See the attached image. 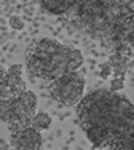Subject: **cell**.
Returning a JSON list of instances; mask_svg holds the SVG:
<instances>
[{
	"mask_svg": "<svg viewBox=\"0 0 134 150\" xmlns=\"http://www.w3.org/2000/svg\"><path fill=\"white\" fill-rule=\"evenodd\" d=\"M110 51L124 53L127 56L134 55V13L128 16L119 27L110 46Z\"/></svg>",
	"mask_w": 134,
	"mask_h": 150,
	"instance_id": "obj_4",
	"label": "cell"
},
{
	"mask_svg": "<svg viewBox=\"0 0 134 150\" xmlns=\"http://www.w3.org/2000/svg\"><path fill=\"white\" fill-rule=\"evenodd\" d=\"M124 88V76H116L113 74L112 76V80H110V91H120Z\"/></svg>",
	"mask_w": 134,
	"mask_h": 150,
	"instance_id": "obj_11",
	"label": "cell"
},
{
	"mask_svg": "<svg viewBox=\"0 0 134 150\" xmlns=\"http://www.w3.org/2000/svg\"><path fill=\"white\" fill-rule=\"evenodd\" d=\"M43 139L41 132L34 129L32 126H27L21 131L11 132L10 135V146L18 150H39L42 147Z\"/></svg>",
	"mask_w": 134,
	"mask_h": 150,
	"instance_id": "obj_5",
	"label": "cell"
},
{
	"mask_svg": "<svg viewBox=\"0 0 134 150\" xmlns=\"http://www.w3.org/2000/svg\"><path fill=\"white\" fill-rule=\"evenodd\" d=\"M27 67L32 76L52 81L67 70V45L59 41L45 38L28 49Z\"/></svg>",
	"mask_w": 134,
	"mask_h": 150,
	"instance_id": "obj_2",
	"label": "cell"
},
{
	"mask_svg": "<svg viewBox=\"0 0 134 150\" xmlns=\"http://www.w3.org/2000/svg\"><path fill=\"white\" fill-rule=\"evenodd\" d=\"M8 24H10V27H11L13 30H15V31H21V30L25 27L22 18L18 17V16H11V17L8 18Z\"/></svg>",
	"mask_w": 134,
	"mask_h": 150,
	"instance_id": "obj_12",
	"label": "cell"
},
{
	"mask_svg": "<svg viewBox=\"0 0 134 150\" xmlns=\"http://www.w3.org/2000/svg\"><path fill=\"white\" fill-rule=\"evenodd\" d=\"M51 125H52V118L46 112H38V114H35L31 121V126L34 129H36L38 132L48 131L51 128Z\"/></svg>",
	"mask_w": 134,
	"mask_h": 150,
	"instance_id": "obj_10",
	"label": "cell"
},
{
	"mask_svg": "<svg viewBox=\"0 0 134 150\" xmlns=\"http://www.w3.org/2000/svg\"><path fill=\"white\" fill-rule=\"evenodd\" d=\"M6 88L11 96H20L27 91V84L22 80V65L17 63L6 70Z\"/></svg>",
	"mask_w": 134,
	"mask_h": 150,
	"instance_id": "obj_6",
	"label": "cell"
},
{
	"mask_svg": "<svg viewBox=\"0 0 134 150\" xmlns=\"http://www.w3.org/2000/svg\"><path fill=\"white\" fill-rule=\"evenodd\" d=\"M77 0H41V4L53 16H66L74 7Z\"/></svg>",
	"mask_w": 134,
	"mask_h": 150,
	"instance_id": "obj_7",
	"label": "cell"
},
{
	"mask_svg": "<svg viewBox=\"0 0 134 150\" xmlns=\"http://www.w3.org/2000/svg\"><path fill=\"white\" fill-rule=\"evenodd\" d=\"M84 63V56L77 48L67 45V70L70 72H77Z\"/></svg>",
	"mask_w": 134,
	"mask_h": 150,
	"instance_id": "obj_9",
	"label": "cell"
},
{
	"mask_svg": "<svg viewBox=\"0 0 134 150\" xmlns=\"http://www.w3.org/2000/svg\"><path fill=\"white\" fill-rule=\"evenodd\" d=\"M99 67H101V69H99V76H101V79H109L112 76V66L109 63V60L108 62H103Z\"/></svg>",
	"mask_w": 134,
	"mask_h": 150,
	"instance_id": "obj_14",
	"label": "cell"
},
{
	"mask_svg": "<svg viewBox=\"0 0 134 150\" xmlns=\"http://www.w3.org/2000/svg\"><path fill=\"white\" fill-rule=\"evenodd\" d=\"M109 63L112 66V73L113 74L126 77V72H127L128 63H130V56L120 52H113L109 58Z\"/></svg>",
	"mask_w": 134,
	"mask_h": 150,
	"instance_id": "obj_8",
	"label": "cell"
},
{
	"mask_svg": "<svg viewBox=\"0 0 134 150\" xmlns=\"http://www.w3.org/2000/svg\"><path fill=\"white\" fill-rule=\"evenodd\" d=\"M84 84H85L84 74L80 70H77V72L64 73L58 79L49 81L48 90L51 97L58 103L66 107H73L81 101Z\"/></svg>",
	"mask_w": 134,
	"mask_h": 150,
	"instance_id": "obj_3",
	"label": "cell"
},
{
	"mask_svg": "<svg viewBox=\"0 0 134 150\" xmlns=\"http://www.w3.org/2000/svg\"><path fill=\"white\" fill-rule=\"evenodd\" d=\"M134 105L110 90H96L81 98L77 114L94 149H112L127 131Z\"/></svg>",
	"mask_w": 134,
	"mask_h": 150,
	"instance_id": "obj_1",
	"label": "cell"
},
{
	"mask_svg": "<svg viewBox=\"0 0 134 150\" xmlns=\"http://www.w3.org/2000/svg\"><path fill=\"white\" fill-rule=\"evenodd\" d=\"M0 149H10V144L4 143L3 140H0Z\"/></svg>",
	"mask_w": 134,
	"mask_h": 150,
	"instance_id": "obj_15",
	"label": "cell"
},
{
	"mask_svg": "<svg viewBox=\"0 0 134 150\" xmlns=\"http://www.w3.org/2000/svg\"><path fill=\"white\" fill-rule=\"evenodd\" d=\"M8 96V91L6 88V70L0 66V98Z\"/></svg>",
	"mask_w": 134,
	"mask_h": 150,
	"instance_id": "obj_13",
	"label": "cell"
}]
</instances>
